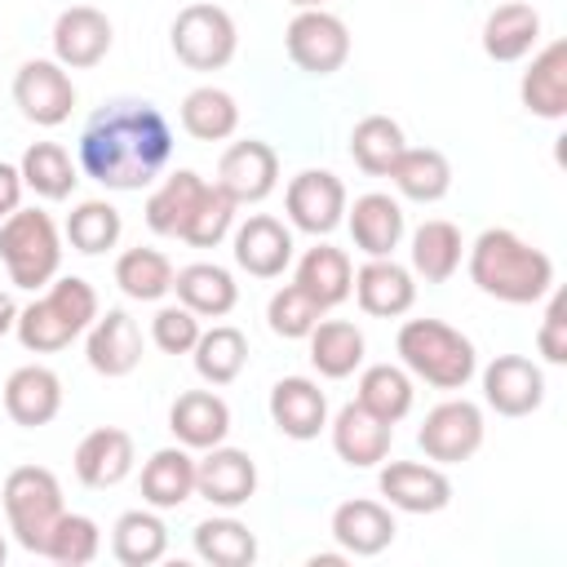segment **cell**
Listing matches in <instances>:
<instances>
[{"label":"cell","mask_w":567,"mask_h":567,"mask_svg":"<svg viewBox=\"0 0 567 567\" xmlns=\"http://www.w3.org/2000/svg\"><path fill=\"white\" fill-rule=\"evenodd\" d=\"M133 470V434L120 425H97L75 447V474L84 487H115Z\"/></svg>","instance_id":"22"},{"label":"cell","mask_w":567,"mask_h":567,"mask_svg":"<svg viewBox=\"0 0 567 567\" xmlns=\"http://www.w3.org/2000/svg\"><path fill=\"white\" fill-rule=\"evenodd\" d=\"M385 177H394V186H399L408 199L434 204V199H443L447 186H452V164H447V155L434 151V146H403V155L394 159V168H390Z\"/></svg>","instance_id":"31"},{"label":"cell","mask_w":567,"mask_h":567,"mask_svg":"<svg viewBox=\"0 0 567 567\" xmlns=\"http://www.w3.org/2000/svg\"><path fill=\"white\" fill-rule=\"evenodd\" d=\"M182 128L195 137V142H221L239 128V106L226 89L217 84H199L182 97Z\"/></svg>","instance_id":"35"},{"label":"cell","mask_w":567,"mask_h":567,"mask_svg":"<svg viewBox=\"0 0 567 567\" xmlns=\"http://www.w3.org/2000/svg\"><path fill=\"white\" fill-rule=\"evenodd\" d=\"M354 403H363L372 416H381V421H403L408 416V408H412V377H408V368H394V363H372L363 377H359V399Z\"/></svg>","instance_id":"43"},{"label":"cell","mask_w":567,"mask_h":567,"mask_svg":"<svg viewBox=\"0 0 567 567\" xmlns=\"http://www.w3.org/2000/svg\"><path fill=\"white\" fill-rule=\"evenodd\" d=\"M536 346L549 363H567V292L563 288H549V306H545Z\"/></svg>","instance_id":"49"},{"label":"cell","mask_w":567,"mask_h":567,"mask_svg":"<svg viewBox=\"0 0 567 567\" xmlns=\"http://www.w3.org/2000/svg\"><path fill=\"white\" fill-rule=\"evenodd\" d=\"M168 40H173V53H177L182 66H190V71H221L235 58L239 31H235V18L221 4L195 0V4L177 9L173 27H168Z\"/></svg>","instance_id":"7"},{"label":"cell","mask_w":567,"mask_h":567,"mask_svg":"<svg viewBox=\"0 0 567 567\" xmlns=\"http://www.w3.org/2000/svg\"><path fill=\"white\" fill-rule=\"evenodd\" d=\"M97 319V292L89 279L80 275H62L49 279V292L40 301H31L27 310H18V341L31 354H53L62 346H71L89 323Z\"/></svg>","instance_id":"3"},{"label":"cell","mask_w":567,"mask_h":567,"mask_svg":"<svg viewBox=\"0 0 567 567\" xmlns=\"http://www.w3.org/2000/svg\"><path fill=\"white\" fill-rule=\"evenodd\" d=\"M483 399L501 416H527L545 403V372L527 354H496L483 368Z\"/></svg>","instance_id":"14"},{"label":"cell","mask_w":567,"mask_h":567,"mask_svg":"<svg viewBox=\"0 0 567 567\" xmlns=\"http://www.w3.org/2000/svg\"><path fill=\"white\" fill-rule=\"evenodd\" d=\"M173 155V128L151 102H106L80 133V168L106 190L151 186Z\"/></svg>","instance_id":"1"},{"label":"cell","mask_w":567,"mask_h":567,"mask_svg":"<svg viewBox=\"0 0 567 567\" xmlns=\"http://www.w3.org/2000/svg\"><path fill=\"white\" fill-rule=\"evenodd\" d=\"M377 487L394 509H408V514H434L452 501L447 474L439 465H421V461H390L381 470Z\"/></svg>","instance_id":"17"},{"label":"cell","mask_w":567,"mask_h":567,"mask_svg":"<svg viewBox=\"0 0 567 567\" xmlns=\"http://www.w3.org/2000/svg\"><path fill=\"white\" fill-rule=\"evenodd\" d=\"M199 190H204V177H199V173H190V168L168 173L164 186H155L151 199H146V226H151L155 235L182 239V226H186V217H190Z\"/></svg>","instance_id":"36"},{"label":"cell","mask_w":567,"mask_h":567,"mask_svg":"<svg viewBox=\"0 0 567 567\" xmlns=\"http://www.w3.org/2000/svg\"><path fill=\"white\" fill-rule=\"evenodd\" d=\"M270 421L288 439H315L328 425V399L310 377H279L270 385Z\"/></svg>","instance_id":"20"},{"label":"cell","mask_w":567,"mask_h":567,"mask_svg":"<svg viewBox=\"0 0 567 567\" xmlns=\"http://www.w3.org/2000/svg\"><path fill=\"white\" fill-rule=\"evenodd\" d=\"M115 44V31H111V18L93 4H71L58 13L53 22V58L71 71H89L97 66Z\"/></svg>","instance_id":"13"},{"label":"cell","mask_w":567,"mask_h":567,"mask_svg":"<svg viewBox=\"0 0 567 567\" xmlns=\"http://www.w3.org/2000/svg\"><path fill=\"white\" fill-rule=\"evenodd\" d=\"M416 443H421L425 461H439V465L470 461L483 447V412L470 399H447L425 412Z\"/></svg>","instance_id":"9"},{"label":"cell","mask_w":567,"mask_h":567,"mask_svg":"<svg viewBox=\"0 0 567 567\" xmlns=\"http://www.w3.org/2000/svg\"><path fill=\"white\" fill-rule=\"evenodd\" d=\"M120 230H124L120 208L106 204V199H84V204H75V213L66 217V239H71V248L84 252V257H97V252L115 248V244H120Z\"/></svg>","instance_id":"44"},{"label":"cell","mask_w":567,"mask_h":567,"mask_svg":"<svg viewBox=\"0 0 567 567\" xmlns=\"http://www.w3.org/2000/svg\"><path fill=\"white\" fill-rule=\"evenodd\" d=\"M284 208H288V217H292L297 230H306V235H328V230H337V221L346 217V186H341V177L328 173V168H306V173H297V177L288 182Z\"/></svg>","instance_id":"12"},{"label":"cell","mask_w":567,"mask_h":567,"mask_svg":"<svg viewBox=\"0 0 567 567\" xmlns=\"http://www.w3.org/2000/svg\"><path fill=\"white\" fill-rule=\"evenodd\" d=\"M394 514L381 505V501H363V496H354V501H341L337 509H332V536H337V545L346 549V554H359V558H372V554H381L390 540H394Z\"/></svg>","instance_id":"25"},{"label":"cell","mask_w":567,"mask_h":567,"mask_svg":"<svg viewBox=\"0 0 567 567\" xmlns=\"http://www.w3.org/2000/svg\"><path fill=\"white\" fill-rule=\"evenodd\" d=\"M115 284L133 301H159L164 292H173V261L159 248H124L115 257Z\"/></svg>","instance_id":"39"},{"label":"cell","mask_w":567,"mask_h":567,"mask_svg":"<svg viewBox=\"0 0 567 567\" xmlns=\"http://www.w3.org/2000/svg\"><path fill=\"white\" fill-rule=\"evenodd\" d=\"M346 563V554H315L310 558V567H341Z\"/></svg>","instance_id":"52"},{"label":"cell","mask_w":567,"mask_h":567,"mask_svg":"<svg viewBox=\"0 0 567 567\" xmlns=\"http://www.w3.org/2000/svg\"><path fill=\"white\" fill-rule=\"evenodd\" d=\"M13 323H18V306H13V297H9V292H0V337H4Z\"/></svg>","instance_id":"51"},{"label":"cell","mask_w":567,"mask_h":567,"mask_svg":"<svg viewBox=\"0 0 567 567\" xmlns=\"http://www.w3.org/2000/svg\"><path fill=\"white\" fill-rule=\"evenodd\" d=\"M62 408V381L53 368L44 363H27V368H13L9 381H4V412L13 425H49Z\"/></svg>","instance_id":"18"},{"label":"cell","mask_w":567,"mask_h":567,"mask_svg":"<svg viewBox=\"0 0 567 567\" xmlns=\"http://www.w3.org/2000/svg\"><path fill=\"white\" fill-rule=\"evenodd\" d=\"M235 208L239 204L217 182H204V190H199V199H195V208H190V217L182 226V239L195 244V248H217L226 239L230 221H235Z\"/></svg>","instance_id":"45"},{"label":"cell","mask_w":567,"mask_h":567,"mask_svg":"<svg viewBox=\"0 0 567 567\" xmlns=\"http://www.w3.org/2000/svg\"><path fill=\"white\" fill-rule=\"evenodd\" d=\"M151 337L164 354H190L195 341H199V319L186 306H164L151 319Z\"/></svg>","instance_id":"48"},{"label":"cell","mask_w":567,"mask_h":567,"mask_svg":"<svg viewBox=\"0 0 567 567\" xmlns=\"http://www.w3.org/2000/svg\"><path fill=\"white\" fill-rule=\"evenodd\" d=\"M403 128L390 115H363L350 128V159L368 173V177H385L394 168V159L403 155Z\"/></svg>","instance_id":"37"},{"label":"cell","mask_w":567,"mask_h":567,"mask_svg":"<svg viewBox=\"0 0 567 567\" xmlns=\"http://www.w3.org/2000/svg\"><path fill=\"white\" fill-rule=\"evenodd\" d=\"M18 199H22V173L0 159V221L18 208Z\"/></svg>","instance_id":"50"},{"label":"cell","mask_w":567,"mask_h":567,"mask_svg":"<svg viewBox=\"0 0 567 567\" xmlns=\"http://www.w3.org/2000/svg\"><path fill=\"white\" fill-rule=\"evenodd\" d=\"M0 261L18 288H49L62 261V239L49 213L40 208H13L0 221Z\"/></svg>","instance_id":"5"},{"label":"cell","mask_w":567,"mask_h":567,"mask_svg":"<svg viewBox=\"0 0 567 567\" xmlns=\"http://www.w3.org/2000/svg\"><path fill=\"white\" fill-rule=\"evenodd\" d=\"M350 235H354V248L368 252V257H390L403 239V208L399 199L381 195V190H368L354 199L350 208Z\"/></svg>","instance_id":"29"},{"label":"cell","mask_w":567,"mask_h":567,"mask_svg":"<svg viewBox=\"0 0 567 567\" xmlns=\"http://www.w3.org/2000/svg\"><path fill=\"white\" fill-rule=\"evenodd\" d=\"M275 177H279V155L270 142L261 137H244V142H230L217 159V186L235 199V204H257L275 190Z\"/></svg>","instance_id":"11"},{"label":"cell","mask_w":567,"mask_h":567,"mask_svg":"<svg viewBox=\"0 0 567 567\" xmlns=\"http://www.w3.org/2000/svg\"><path fill=\"white\" fill-rule=\"evenodd\" d=\"M235 261L257 275V279H275L284 275V266L292 261V235L284 221L266 217V213H252L239 230H235Z\"/></svg>","instance_id":"26"},{"label":"cell","mask_w":567,"mask_h":567,"mask_svg":"<svg viewBox=\"0 0 567 567\" xmlns=\"http://www.w3.org/2000/svg\"><path fill=\"white\" fill-rule=\"evenodd\" d=\"M18 173H22V186H31L40 199H66V195L75 190V182H80L71 155H66L58 142H35V146H27Z\"/></svg>","instance_id":"42"},{"label":"cell","mask_w":567,"mask_h":567,"mask_svg":"<svg viewBox=\"0 0 567 567\" xmlns=\"http://www.w3.org/2000/svg\"><path fill=\"white\" fill-rule=\"evenodd\" d=\"M266 319H270V332H275V337L297 341V337H310V328L323 319V306H319L301 284H284V288L270 297Z\"/></svg>","instance_id":"47"},{"label":"cell","mask_w":567,"mask_h":567,"mask_svg":"<svg viewBox=\"0 0 567 567\" xmlns=\"http://www.w3.org/2000/svg\"><path fill=\"white\" fill-rule=\"evenodd\" d=\"M173 292L190 315H208V319L230 315L235 301H239V288H235L230 270L213 266V261H190V266L173 270Z\"/></svg>","instance_id":"28"},{"label":"cell","mask_w":567,"mask_h":567,"mask_svg":"<svg viewBox=\"0 0 567 567\" xmlns=\"http://www.w3.org/2000/svg\"><path fill=\"white\" fill-rule=\"evenodd\" d=\"M540 40V13L527 0H505L483 22V53L492 62H518Z\"/></svg>","instance_id":"27"},{"label":"cell","mask_w":567,"mask_h":567,"mask_svg":"<svg viewBox=\"0 0 567 567\" xmlns=\"http://www.w3.org/2000/svg\"><path fill=\"white\" fill-rule=\"evenodd\" d=\"M310 363L319 368V377L341 381L363 363V332L346 319H319L310 328Z\"/></svg>","instance_id":"33"},{"label":"cell","mask_w":567,"mask_h":567,"mask_svg":"<svg viewBox=\"0 0 567 567\" xmlns=\"http://www.w3.org/2000/svg\"><path fill=\"white\" fill-rule=\"evenodd\" d=\"M292 284H301L323 310H332V306H341V301L350 297L354 266H350V257H346L341 248L315 244V248H306V257L297 261V279H292Z\"/></svg>","instance_id":"30"},{"label":"cell","mask_w":567,"mask_h":567,"mask_svg":"<svg viewBox=\"0 0 567 567\" xmlns=\"http://www.w3.org/2000/svg\"><path fill=\"white\" fill-rule=\"evenodd\" d=\"M195 554L213 567H252L257 536L239 518H204L195 527Z\"/></svg>","instance_id":"41"},{"label":"cell","mask_w":567,"mask_h":567,"mask_svg":"<svg viewBox=\"0 0 567 567\" xmlns=\"http://www.w3.org/2000/svg\"><path fill=\"white\" fill-rule=\"evenodd\" d=\"M111 549H115V558H120L124 567H151V563H159L164 549H168V527H164V518L151 514V509H128V514H120L115 527H111Z\"/></svg>","instance_id":"34"},{"label":"cell","mask_w":567,"mask_h":567,"mask_svg":"<svg viewBox=\"0 0 567 567\" xmlns=\"http://www.w3.org/2000/svg\"><path fill=\"white\" fill-rule=\"evenodd\" d=\"M190 496H195V461L186 456V447H159L142 465V501L155 509H173Z\"/></svg>","instance_id":"32"},{"label":"cell","mask_w":567,"mask_h":567,"mask_svg":"<svg viewBox=\"0 0 567 567\" xmlns=\"http://www.w3.org/2000/svg\"><path fill=\"white\" fill-rule=\"evenodd\" d=\"M284 49L306 75H332L350 58V27L328 9H301L284 31Z\"/></svg>","instance_id":"8"},{"label":"cell","mask_w":567,"mask_h":567,"mask_svg":"<svg viewBox=\"0 0 567 567\" xmlns=\"http://www.w3.org/2000/svg\"><path fill=\"white\" fill-rule=\"evenodd\" d=\"M394 350L403 368L434 390H461L478 368L474 341L443 319H408L394 337Z\"/></svg>","instance_id":"4"},{"label":"cell","mask_w":567,"mask_h":567,"mask_svg":"<svg viewBox=\"0 0 567 567\" xmlns=\"http://www.w3.org/2000/svg\"><path fill=\"white\" fill-rule=\"evenodd\" d=\"M288 4H297V9H319L323 0H288Z\"/></svg>","instance_id":"53"},{"label":"cell","mask_w":567,"mask_h":567,"mask_svg":"<svg viewBox=\"0 0 567 567\" xmlns=\"http://www.w3.org/2000/svg\"><path fill=\"white\" fill-rule=\"evenodd\" d=\"M97 545H102V532L89 514H58V523L49 527V540H44V558L62 563V567H84L97 558Z\"/></svg>","instance_id":"46"},{"label":"cell","mask_w":567,"mask_h":567,"mask_svg":"<svg viewBox=\"0 0 567 567\" xmlns=\"http://www.w3.org/2000/svg\"><path fill=\"white\" fill-rule=\"evenodd\" d=\"M168 430L177 434L182 447H217L230 434V408L213 390H186L168 408Z\"/></svg>","instance_id":"21"},{"label":"cell","mask_w":567,"mask_h":567,"mask_svg":"<svg viewBox=\"0 0 567 567\" xmlns=\"http://www.w3.org/2000/svg\"><path fill=\"white\" fill-rule=\"evenodd\" d=\"M4 554H9V549H4V536H0V563H4Z\"/></svg>","instance_id":"54"},{"label":"cell","mask_w":567,"mask_h":567,"mask_svg":"<svg viewBox=\"0 0 567 567\" xmlns=\"http://www.w3.org/2000/svg\"><path fill=\"white\" fill-rule=\"evenodd\" d=\"M456 266H461V230L443 217L421 221L412 235V270L425 284H443L456 275Z\"/></svg>","instance_id":"38"},{"label":"cell","mask_w":567,"mask_h":567,"mask_svg":"<svg viewBox=\"0 0 567 567\" xmlns=\"http://www.w3.org/2000/svg\"><path fill=\"white\" fill-rule=\"evenodd\" d=\"M89 368L102 377H128L142 363V332L128 319V310H106L89 323Z\"/></svg>","instance_id":"19"},{"label":"cell","mask_w":567,"mask_h":567,"mask_svg":"<svg viewBox=\"0 0 567 567\" xmlns=\"http://www.w3.org/2000/svg\"><path fill=\"white\" fill-rule=\"evenodd\" d=\"M354 297L363 306V315L372 319H399L412 310L416 301V284H412V270L399 266L394 257H368L359 270H354Z\"/></svg>","instance_id":"15"},{"label":"cell","mask_w":567,"mask_h":567,"mask_svg":"<svg viewBox=\"0 0 567 567\" xmlns=\"http://www.w3.org/2000/svg\"><path fill=\"white\" fill-rule=\"evenodd\" d=\"M390 439H394V425L381 421V416H372L363 403H346L337 412V421H332V447L354 470H368V465L385 461Z\"/></svg>","instance_id":"24"},{"label":"cell","mask_w":567,"mask_h":567,"mask_svg":"<svg viewBox=\"0 0 567 567\" xmlns=\"http://www.w3.org/2000/svg\"><path fill=\"white\" fill-rule=\"evenodd\" d=\"M470 279L509 306H532L540 297H549L554 288V261L545 248L527 244L523 235L505 230V226H487L474 248H470Z\"/></svg>","instance_id":"2"},{"label":"cell","mask_w":567,"mask_h":567,"mask_svg":"<svg viewBox=\"0 0 567 567\" xmlns=\"http://www.w3.org/2000/svg\"><path fill=\"white\" fill-rule=\"evenodd\" d=\"M518 97L540 120H563L567 115V40H549L532 58V66L523 71Z\"/></svg>","instance_id":"23"},{"label":"cell","mask_w":567,"mask_h":567,"mask_svg":"<svg viewBox=\"0 0 567 567\" xmlns=\"http://www.w3.org/2000/svg\"><path fill=\"white\" fill-rule=\"evenodd\" d=\"M0 496H4V514H9V527H13L18 545L31 549V554H44L49 527L62 514V483L53 478V470L18 465V470H9Z\"/></svg>","instance_id":"6"},{"label":"cell","mask_w":567,"mask_h":567,"mask_svg":"<svg viewBox=\"0 0 567 567\" xmlns=\"http://www.w3.org/2000/svg\"><path fill=\"white\" fill-rule=\"evenodd\" d=\"M195 492L213 505H244L252 492H257V465L248 452L239 447H204V456L195 461Z\"/></svg>","instance_id":"16"},{"label":"cell","mask_w":567,"mask_h":567,"mask_svg":"<svg viewBox=\"0 0 567 567\" xmlns=\"http://www.w3.org/2000/svg\"><path fill=\"white\" fill-rule=\"evenodd\" d=\"M190 354H195V372L208 385H230L248 363V337L239 328H230V323H217V328L199 332Z\"/></svg>","instance_id":"40"},{"label":"cell","mask_w":567,"mask_h":567,"mask_svg":"<svg viewBox=\"0 0 567 567\" xmlns=\"http://www.w3.org/2000/svg\"><path fill=\"white\" fill-rule=\"evenodd\" d=\"M13 102H18V111H22L31 124L53 128V124H62V120L71 115V106H75V84H71V75H66L62 62L31 58V62H22L18 75H13Z\"/></svg>","instance_id":"10"}]
</instances>
